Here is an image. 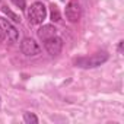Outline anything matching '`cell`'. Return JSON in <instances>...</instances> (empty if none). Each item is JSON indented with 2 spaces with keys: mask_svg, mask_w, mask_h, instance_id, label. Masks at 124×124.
Returning a JSON list of instances; mask_svg holds the SVG:
<instances>
[{
  "mask_svg": "<svg viewBox=\"0 0 124 124\" xmlns=\"http://www.w3.org/2000/svg\"><path fill=\"white\" fill-rule=\"evenodd\" d=\"M61 2H64V0H61Z\"/></svg>",
  "mask_w": 124,
  "mask_h": 124,
  "instance_id": "obj_13",
  "label": "cell"
},
{
  "mask_svg": "<svg viewBox=\"0 0 124 124\" xmlns=\"http://www.w3.org/2000/svg\"><path fill=\"white\" fill-rule=\"evenodd\" d=\"M2 10H3V13H6V15H8V16H9L13 22H21V18H19L16 13H13L9 8H6V6H5V8H2Z\"/></svg>",
  "mask_w": 124,
  "mask_h": 124,
  "instance_id": "obj_9",
  "label": "cell"
},
{
  "mask_svg": "<svg viewBox=\"0 0 124 124\" xmlns=\"http://www.w3.org/2000/svg\"><path fill=\"white\" fill-rule=\"evenodd\" d=\"M23 121L26 123V124H37L38 123V117L35 115V114H32V112H25L23 114Z\"/></svg>",
  "mask_w": 124,
  "mask_h": 124,
  "instance_id": "obj_8",
  "label": "cell"
},
{
  "mask_svg": "<svg viewBox=\"0 0 124 124\" xmlns=\"http://www.w3.org/2000/svg\"><path fill=\"white\" fill-rule=\"evenodd\" d=\"M109 55L107 51H99V53H95L91 57H79L75 60V64L78 67H82V69H93V67H98L101 64H104L105 61H108Z\"/></svg>",
  "mask_w": 124,
  "mask_h": 124,
  "instance_id": "obj_1",
  "label": "cell"
},
{
  "mask_svg": "<svg viewBox=\"0 0 124 124\" xmlns=\"http://www.w3.org/2000/svg\"><path fill=\"white\" fill-rule=\"evenodd\" d=\"M0 102H2V99H0Z\"/></svg>",
  "mask_w": 124,
  "mask_h": 124,
  "instance_id": "obj_14",
  "label": "cell"
},
{
  "mask_svg": "<svg viewBox=\"0 0 124 124\" xmlns=\"http://www.w3.org/2000/svg\"><path fill=\"white\" fill-rule=\"evenodd\" d=\"M21 51L26 57H34V55H38L41 53V47L32 38H23L21 42Z\"/></svg>",
  "mask_w": 124,
  "mask_h": 124,
  "instance_id": "obj_6",
  "label": "cell"
},
{
  "mask_svg": "<svg viewBox=\"0 0 124 124\" xmlns=\"http://www.w3.org/2000/svg\"><path fill=\"white\" fill-rule=\"evenodd\" d=\"M64 13H66V18H67L69 22H72V23L79 22V19L82 16V8H80L79 2H76V0H70V2L66 5Z\"/></svg>",
  "mask_w": 124,
  "mask_h": 124,
  "instance_id": "obj_3",
  "label": "cell"
},
{
  "mask_svg": "<svg viewBox=\"0 0 124 124\" xmlns=\"http://www.w3.org/2000/svg\"><path fill=\"white\" fill-rule=\"evenodd\" d=\"M0 31H3L6 34V37L10 42H16L18 38H19V32L15 28V25L3 16H0Z\"/></svg>",
  "mask_w": 124,
  "mask_h": 124,
  "instance_id": "obj_4",
  "label": "cell"
},
{
  "mask_svg": "<svg viewBox=\"0 0 124 124\" xmlns=\"http://www.w3.org/2000/svg\"><path fill=\"white\" fill-rule=\"evenodd\" d=\"M42 42H44V47H45V50H47V53H48L50 55H57V54H60L61 48H63V39H61L60 37H57V35L50 37V38L44 39Z\"/></svg>",
  "mask_w": 124,
  "mask_h": 124,
  "instance_id": "obj_5",
  "label": "cell"
},
{
  "mask_svg": "<svg viewBox=\"0 0 124 124\" xmlns=\"http://www.w3.org/2000/svg\"><path fill=\"white\" fill-rule=\"evenodd\" d=\"M10 2H12L16 8H19L21 10H25V9H26V0H10Z\"/></svg>",
  "mask_w": 124,
  "mask_h": 124,
  "instance_id": "obj_11",
  "label": "cell"
},
{
  "mask_svg": "<svg viewBox=\"0 0 124 124\" xmlns=\"http://www.w3.org/2000/svg\"><path fill=\"white\" fill-rule=\"evenodd\" d=\"M123 44H124V41H120V42H118V53H120V54L123 53Z\"/></svg>",
  "mask_w": 124,
  "mask_h": 124,
  "instance_id": "obj_12",
  "label": "cell"
},
{
  "mask_svg": "<svg viewBox=\"0 0 124 124\" xmlns=\"http://www.w3.org/2000/svg\"><path fill=\"white\" fill-rule=\"evenodd\" d=\"M51 19L54 21V22H58V21H61V16H60V12H58V9H57V6H51Z\"/></svg>",
  "mask_w": 124,
  "mask_h": 124,
  "instance_id": "obj_10",
  "label": "cell"
},
{
  "mask_svg": "<svg viewBox=\"0 0 124 124\" xmlns=\"http://www.w3.org/2000/svg\"><path fill=\"white\" fill-rule=\"evenodd\" d=\"M37 34H38V38H39L41 41H44V39H47V38H50V37L57 35V29H55V26H53V25H42V26L37 31Z\"/></svg>",
  "mask_w": 124,
  "mask_h": 124,
  "instance_id": "obj_7",
  "label": "cell"
},
{
  "mask_svg": "<svg viewBox=\"0 0 124 124\" xmlns=\"http://www.w3.org/2000/svg\"><path fill=\"white\" fill-rule=\"evenodd\" d=\"M47 18V8L41 2H35L28 9V21L31 25H39Z\"/></svg>",
  "mask_w": 124,
  "mask_h": 124,
  "instance_id": "obj_2",
  "label": "cell"
}]
</instances>
